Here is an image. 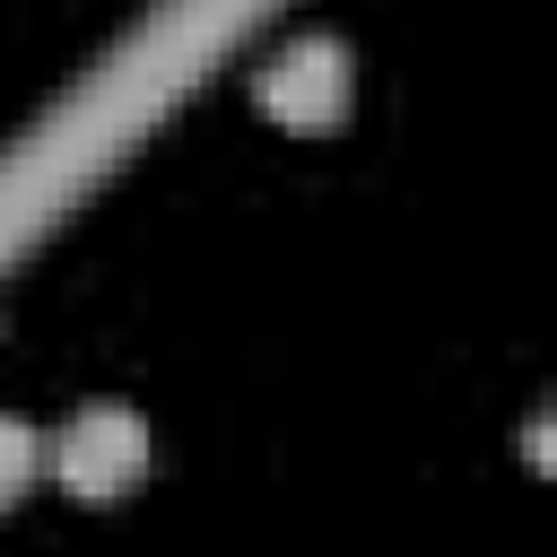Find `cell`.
I'll list each match as a JSON object with an SVG mask.
<instances>
[{
    "mask_svg": "<svg viewBox=\"0 0 557 557\" xmlns=\"http://www.w3.org/2000/svg\"><path fill=\"white\" fill-rule=\"evenodd\" d=\"M252 96H261V113L287 122V131H331V122H348V96H357L348 44H331V35H296V44H278V52L261 61Z\"/></svg>",
    "mask_w": 557,
    "mask_h": 557,
    "instance_id": "1",
    "label": "cell"
},
{
    "mask_svg": "<svg viewBox=\"0 0 557 557\" xmlns=\"http://www.w3.org/2000/svg\"><path fill=\"white\" fill-rule=\"evenodd\" d=\"M52 470H61V487L87 496V505L139 487V470H148V426H139V409H122V400L78 409V418L61 426V444H52Z\"/></svg>",
    "mask_w": 557,
    "mask_h": 557,
    "instance_id": "2",
    "label": "cell"
},
{
    "mask_svg": "<svg viewBox=\"0 0 557 557\" xmlns=\"http://www.w3.org/2000/svg\"><path fill=\"white\" fill-rule=\"evenodd\" d=\"M35 461H44L35 426H26V418H0V505H17V496L35 487Z\"/></svg>",
    "mask_w": 557,
    "mask_h": 557,
    "instance_id": "3",
    "label": "cell"
}]
</instances>
